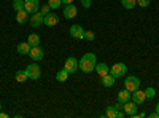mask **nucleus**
<instances>
[{
	"label": "nucleus",
	"mask_w": 159,
	"mask_h": 118,
	"mask_svg": "<svg viewBox=\"0 0 159 118\" xmlns=\"http://www.w3.org/2000/svg\"><path fill=\"white\" fill-rule=\"evenodd\" d=\"M0 112H2V104H0Z\"/></svg>",
	"instance_id": "c9c22d12"
},
{
	"label": "nucleus",
	"mask_w": 159,
	"mask_h": 118,
	"mask_svg": "<svg viewBox=\"0 0 159 118\" xmlns=\"http://www.w3.org/2000/svg\"><path fill=\"white\" fill-rule=\"evenodd\" d=\"M100 77H103V75H107V73H110V67L105 62H100V64H96V69H94Z\"/></svg>",
	"instance_id": "f3484780"
},
{
	"label": "nucleus",
	"mask_w": 159,
	"mask_h": 118,
	"mask_svg": "<svg viewBox=\"0 0 159 118\" xmlns=\"http://www.w3.org/2000/svg\"><path fill=\"white\" fill-rule=\"evenodd\" d=\"M27 42H29V45H30V46H38L40 43H42V38H40V35H38V34H29Z\"/></svg>",
	"instance_id": "6ab92c4d"
},
{
	"label": "nucleus",
	"mask_w": 159,
	"mask_h": 118,
	"mask_svg": "<svg viewBox=\"0 0 159 118\" xmlns=\"http://www.w3.org/2000/svg\"><path fill=\"white\" fill-rule=\"evenodd\" d=\"M43 15H42V11H37V13H34V15H30V18H29V22H30V26L32 27H40V26L43 24Z\"/></svg>",
	"instance_id": "1a4fd4ad"
},
{
	"label": "nucleus",
	"mask_w": 159,
	"mask_h": 118,
	"mask_svg": "<svg viewBox=\"0 0 159 118\" xmlns=\"http://www.w3.org/2000/svg\"><path fill=\"white\" fill-rule=\"evenodd\" d=\"M30 45H29V42H21V43H18V46H16V51L19 54H29V51H30Z\"/></svg>",
	"instance_id": "dca6fc26"
},
{
	"label": "nucleus",
	"mask_w": 159,
	"mask_h": 118,
	"mask_svg": "<svg viewBox=\"0 0 159 118\" xmlns=\"http://www.w3.org/2000/svg\"><path fill=\"white\" fill-rule=\"evenodd\" d=\"M156 112L159 113V102H157V106H156Z\"/></svg>",
	"instance_id": "f704fd0d"
},
{
	"label": "nucleus",
	"mask_w": 159,
	"mask_h": 118,
	"mask_svg": "<svg viewBox=\"0 0 159 118\" xmlns=\"http://www.w3.org/2000/svg\"><path fill=\"white\" fill-rule=\"evenodd\" d=\"M121 5H123L126 10H132V8L137 5V0H121Z\"/></svg>",
	"instance_id": "5701e85b"
},
{
	"label": "nucleus",
	"mask_w": 159,
	"mask_h": 118,
	"mask_svg": "<svg viewBox=\"0 0 159 118\" xmlns=\"http://www.w3.org/2000/svg\"><path fill=\"white\" fill-rule=\"evenodd\" d=\"M115 82H116V78H115L111 73H107V75L102 77V85H103L105 88H111V86L115 85Z\"/></svg>",
	"instance_id": "2eb2a0df"
},
{
	"label": "nucleus",
	"mask_w": 159,
	"mask_h": 118,
	"mask_svg": "<svg viewBox=\"0 0 159 118\" xmlns=\"http://www.w3.org/2000/svg\"><path fill=\"white\" fill-rule=\"evenodd\" d=\"M59 22V16L56 15V13H48V15H45V18H43V24L45 26H48V27H54V26Z\"/></svg>",
	"instance_id": "9d476101"
},
{
	"label": "nucleus",
	"mask_w": 159,
	"mask_h": 118,
	"mask_svg": "<svg viewBox=\"0 0 159 118\" xmlns=\"http://www.w3.org/2000/svg\"><path fill=\"white\" fill-rule=\"evenodd\" d=\"M145 96H147V99H153L154 96H156V91H154V88H147L145 89Z\"/></svg>",
	"instance_id": "a878e982"
},
{
	"label": "nucleus",
	"mask_w": 159,
	"mask_h": 118,
	"mask_svg": "<svg viewBox=\"0 0 159 118\" xmlns=\"http://www.w3.org/2000/svg\"><path fill=\"white\" fill-rule=\"evenodd\" d=\"M137 109H139V104H135L134 101H127V102H124L123 104V112L127 115V116H134L135 113H137Z\"/></svg>",
	"instance_id": "0eeeda50"
},
{
	"label": "nucleus",
	"mask_w": 159,
	"mask_h": 118,
	"mask_svg": "<svg viewBox=\"0 0 159 118\" xmlns=\"http://www.w3.org/2000/svg\"><path fill=\"white\" fill-rule=\"evenodd\" d=\"M130 96H132V93H130V91H127V89L124 88L123 91H119V93H118V101L124 104V102L130 101Z\"/></svg>",
	"instance_id": "a211bd4d"
},
{
	"label": "nucleus",
	"mask_w": 159,
	"mask_h": 118,
	"mask_svg": "<svg viewBox=\"0 0 159 118\" xmlns=\"http://www.w3.org/2000/svg\"><path fill=\"white\" fill-rule=\"evenodd\" d=\"M7 116H8L7 113H3V112H0V118H7Z\"/></svg>",
	"instance_id": "72a5a7b5"
},
{
	"label": "nucleus",
	"mask_w": 159,
	"mask_h": 118,
	"mask_svg": "<svg viewBox=\"0 0 159 118\" xmlns=\"http://www.w3.org/2000/svg\"><path fill=\"white\" fill-rule=\"evenodd\" d=\"M51 11V8H49V5L46 3V5H42V15L45 16V15H48V13Z\"/></svg>",
	"instance_id": "c85d7f7f"
},
{
	"label": "nucleus",
	"mask_w": 159,
	"mask_h": 118,
	"mask_svg": "<svg viewBox=\"0 0 159 118\" xmlns=\"http://www.w3.org/2000/svg\"><path fill=\"white\" fill-rule=\"evenodd\" d=\"M81 5H83L84 8H89V7H91V0H81Z\"/></svg>",
	"instance_id": "c756f323"
},
{
	"label": "nucleus",
	"mask_w": 159,
	"mask_h": 118,
	"mask_svg": "<svg viewBox=\"0 0 159 118\" xmlns=\"http://www.w3.org/2000/svg\"><path fill=\"white\" fill-rule=\"evenodd\" d=\"M25 73L30 80H40V77H42V69L38 67L37 64H29L27 67H25Z\"/></svg>",
	"instance_id": "20e7f679"
},
{
	"label": "nucleus",
	"mask_w": 159,
	"mask_h": 118,
	"mask_svg": "<svg viewBox=\"0 0 159 118\" xmlns=\"http://www.w3.org/2000/svg\"><path fill=\"white\" fill-rule=\"evenodd\" d=\"M27 73H25V70H18L16 72V82L19 83H24V82H27Z\"/></svg>",
	"instance_id": "4be33fe9"
},
{
	"label": "nucleus",
	"mask_w": 159,
	"mask_h": 118,
	"mask_svg": "<svg viewBox=\"0 0 159 118\" xmlns=\"http://www.w3.org/2000/svg\"><path fill=\"white\" fill-rule=\"evenodd\" d=\"M84 38H86V40H89V42H92L96 38V34L92 32V31H84Z\"/></svg>",
	"instance_id": "bb28decb"
},
{
	"label": "nucleus",
	"mask_w": 159,
	"mask_h": 118,
	"mask_svg": "<svg viewBox=\"0 0 159 118\" xmlns=\"http://www.w3.org/2000/svg\"><path fill=\"white\" fill-rule=\"evenodd\" d=\"M105 116H108V118H118V110L115 106H110L107 107V110H105Z\"/></svg>",
	"instance_id": "412c9836"
},
{
	"label": "nucleus",
	"mask_w": 159,
	"mask_h": 118,
	"mask_svg": "<svg viewBox=\"0 0 159 118\" xmlns=\"http://www.w3.org/2000/svg\"><path fill=\"white\" fill-rule=\"evenodd\" d=\"M13 8H15V11L24 10V0H13Z\"/></svg>",
	"instance_id": "393cba45"
},
{
	"label": "nucleus",
	"mask_w": 159,
	"mask_h": 118,
	"mask_svg": "<svg viewBox=\"0 0 159 118\" xmlns=\"http://www.w3.org/2000/svg\"><path fill=\"white\" fill-rule=\"evenodd\" d=\"M48 5L52 10H57V8L62 7V0H48Z\"/></svg>",
	"instance_id": "b1692460"
},
{
	"label": "nucleus",
	"mask_w": 159,
	"mask_h": 118,
	"mask_svg": "<svg viewBox=\"0 0 159 118\" xmlns=\"http://www.w3.org/2000/svg\"><path fill=\"white\" fill-rule=\"evenodd\" d=\"M127 72V67H126V64L124 62H116L113 67H110V73L115 77V78H121L124 77Z\"/></svg>",
	"instance_id": "7ed1b4c3"
},
{
	"label": "nucleus",
	"mask_w": 159,
	"mask_h": 118,
	"mask_svg": "<svg viewBox=\"0 0 159 118\" xmlns=\"http://www.w3.org/2000/svg\"><path fill=\"white\" fill-rule=\"evenodd\" d=\"M130 99L134 101L135 104H143L145 101H147V96H145V91H140V89H137V91H134L132 93V96H130Z\"/></svg>",
	"instance_id": "ddd939ff"
},
{
	"label": "nucleus",
	"mask_w": 159,
	"mask_h": 118,
	"mask_svg": "<svg viewBox=\"0 0 159 118\" xmlns=\"http://www.w3.org/2000/svg\"><path fill=\"white\" fill-rule=\"evenodd\" d=\"M137 5L142 7V8H147L150 5V0H137Z\"/></svg>",
	"instance_id": "cd10ccee"
},
{
	"label": "nucleus",
	"mask_w": 159,
	"mask_h": 118,
	"mask_svg": "<svg viewBox=\"0 0 159 118\" xmlns=\"http://www.w3.org/2000/svg\"><path fill=\"white\" fill-rule=\"evenodd\" d=\"M29 56L37 62V61H42L43 58H45V53H43V50L40 48V45L38 46H32L30 48V51H29Z\"/></svg>",
	"instance_id": "9b49d317"
},
{
	"label": "nucleus",
	"mask_w": 159,
	"mask_h": 118,
	"mask_svg": "<svg viewBox=\"0 0 159 118\" xmlns=\"http://www.w3.org/2000/svg\"><path fill=\"white\" fill-rule=\"evenodd\" d=\"M73 3V0H62V5H70Z\"/></svg>",
	"instance_id": "2f4dec72"
},
{
	"label": "nucleus",
	"mask_w": 159,
	"mask_h": 118,
	"mask_svg": "<svg viewBox=\"0 0 159 118\" xmlns=\"http://www.w3.org/2000/svg\"><path fill=\"white\" fill-rule=\"evenodd\" d=\"M115 107H116V110H121V109H123V102H119V101H118V104H116Z\"/></svg>",
	"instance_id": "7c9ffc66"
},
{
	"label": "nucleus",
	"mask_w": 159,
	"mask_h": 118,
	"mask_svg": "<svg viewBox=\"0 0 159 118\" xmlns=\"http://www.w3.org/2000/svg\"><path fill=\"white\" fill-rule=\"evenodd\" d=\"M69 75H70V73H69L67 70L62 69V70H59V72L56 73V80H57V82H61V83H62V82H67Z\"/></svg>",
	"instance_id": "aec40b11"
},
{
	"label": "nucleus",
	"mask_w": 159,
	"mask_h": 118,
	"mask_svg": "<svg viewBox=\"0 0 159 118\" xmlns=\"http://www.w3.org/2000/svg\"><path fill=\"white\" fill-rule=\"evenodd\" d=\"M29 18H30V15L25 10H21V11H16V22L18 24H25L29 21Z\"/></svg>",
	"instance_id": "4468645a"
},
{
	"label": "nucleus",
	"mask_w": 159,
	"mask_h": 118,
	"mask_svg": "<svg viewBox=\"0 0 159 118\" xmlns=\"http://www.w3.org/2000/svg\"><path fill=\"white\" fill-rule=\"evenodd\" d=\"M150 116L151 118H159V113L157 112H153V113H150Z\"/></svg>",
	"instance_id": "473e14b6"
},
{
	"label": "nucleus",
	"mask_w": 159,
	"mask_h": 118,
	"mask_svg": "<svg viewBox=\"0 0 159 118\" xmlns=\"http://www.w3.org/2000/svg\"><path fill=\"white\" fill-rule=\"evenodd\" d=\"M140 78L139 77H135V75H130V77H127L126 78V82H124V88L127 89V91H130V93H134V91H137V89H140Z\"/></svg>",
	"instance_id": "f03ea898"
},
{
	"label": "nucleus",
	"mask_w": 159,
	"mask_h": 118,
	"mask_svg": "<svg viewBox=\"0 0 159 118\" xmlns=\"http://www.w3.org/2000/svg\"><path fill=\"white\" fill-rule=\"evenodd\" d=\"M64 69L67 70L69 73H75L78 69H80V61L76 59V58H69L67 61H65V64H64Z\"/></svg>",
	"instance_id": "39448f33"
},
{
	"label": "nucleus",
	"mask_w": 159,
	"mask_h": 118,
	"mask_svg": "<svg viewBox=\"0 0 159 118\" xmlns=\"http://www.w3.org/2000/svg\"><path fill=\"white\" fill-rule=\"evenodd\" d=\"M62 13H64V18H67V19H73V18L76 16V7H75L73 3L65 5V7H64V10H62Z\"/></svg>",
	"instance_id": "f8f14e48"
},
{
	"label": "nucleus",
	"mask_w": 159,
	"mask_h": 118,
	"mask_svg": "<svg viewBox=\"0 0 159 118\" xmlns=\"http://www.w3.org/2000/svg\"><path fill=\"white\" fill-rule=\"evenodd\" d=\"M69 34H70V37L78 38V40H81V38H84V29H83L80 24H73L72 27L69 29Z\"/></svg>",
	"instance_id": "6e6552de"
},
{
	"label": "nucleus",
	"mask_w": 159,
	"mask_h": 118,
	"mask_svg": "<svg viewBox=\"0 0 159 118\" xmlns=\"http://www.w3.org/2000/svg\"><path fill=\"white\" fill-rule=\"evenodd\" d=\"M24 10L29 15H34V13L40 11V2L38 0H24Z\"/></svg>",
	"instance_id": "423d86ee"
},
{
	"label": "nucleus",
	"mask_w": 159,
	"mask_h": 118,
	"mask_svg": "<svg viewBox=\"0 0 159 118\" xmlns=\"http://www.w3.org/2000/svg\"><path fill=\"white\" fill-rule=\"evenodd\" d=\"M96 64H97V56L94 53H86L80 59V70H83L84 73H89L96 69Z\"/></svg>",
	"instance_id": "f257e3e1"
}]
</instances>
